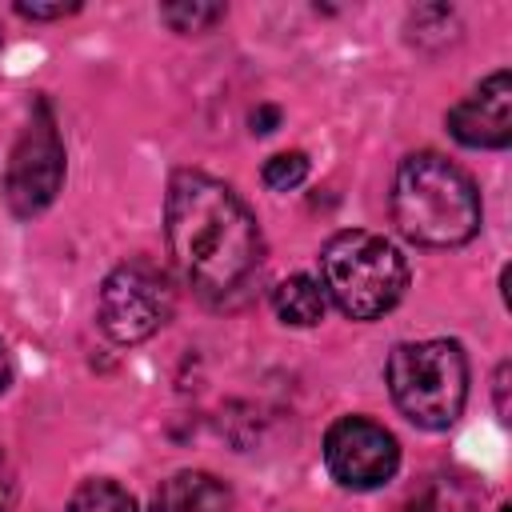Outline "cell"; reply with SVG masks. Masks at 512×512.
I'll return each mask as SVG.
<instances>
[{
	"instance_id": "9",
	"label": "cell",
	"mask_w": 512,
	"mask_h": 512,
	"mask_svg": "<svg viewBox=\"0 0 512 512\" xmlns=\"http://www.w3.org/2000/svg\"><path fill=\"white\" fill-rule=\"evenodd\" d=\"M152 512H232V492L212 472H176L156 488Z\"/></svg>"
},
{
	"instance_id": "16",
	"label": "cell",
	"mask_w": 512,
	"mask_h": 512,
	"mask_svg": "<svg viewBox=\"0 0 512 512\" xmlns=\"http://www.w3.org/2000/svg\"><path fill=\"white\" fill-rule=\"evenodd\" d=\"M12 504H16V472L0 448V512H12Z\"/></svg>"
},
{
	"instance_id": "4",
	"label": "cell",
	"mask_w": 512,
	"mask_h": 512,
	"mask_svg": "<svg viewBox=\"0 0 512 512\" xmlns=\"http://www.w3.org/2000/svg\"><path fill=\"white\" fill-rule=\"evenodd\" d=\"M388 392L420 428H448L468 400V360L456 340H412L388 356Z\"/></svg>"
},
{
	"instance_id": "10",
	"label": "cell",
	"mask_w": 512,
	"mask_h": 512,
	"mask_svg": "<svg viewBox=\"0 0 512 512\" xmlns=\"http://www.w3.org/2000/svg\"><path fill=\"white\" fill-rule=\"evenodd\" d=\"M272 308L284 324H296V328H312L324 320V308H328V296L324 288L312 280V276H288L272 288Z\"/></svg>"
},
{
	"instance_id": "7",
	"label": "cell",
	"mask_w": 512,
	"mask_h": 512,
	"mask_svg": "<svg viewBox=\"0 0 512 512\" xmlns=\"http://www.w3.org/2000/svg\"><path fill=\"white\" fill-rule=\"evenodd\" d=\"M324 464L336 484L368 492L396 476L400 444L384 424H376L368 416H344L324 436Z\"/></svg>"
},
{
	"instance_id": "13",
	"label": "cell",
	"mask_w": 512,
	"mask_h": 512,
	"mask_svg": "<svg viewBox=\"0 0 512 512\" xmlns=\"http://www.w3.org/2000/svg\"><path fill=\"white\" fill-rule=\"evenodd\" d=\"M160 20L172 32H208L212 24L224 20V4H204V0H184V4H164Z\"/></svg>"
},
{
	"instance_id": "1",
	"label": "cell",
	"mask_w": 512,
	"mask_h": 512,
	"mask_svg": "<svg viewBox=\"0 0 512 512\" xmlns=\"http://www.w3.org/2000/svg\"><path fill=\"white\" fill-rule=\"evenodd\" d=\"M168 248L204 300L236 296L264 260V236L248 204L208 172H176L164 200Z\"/></svg>"
},
{
	"instance_id": "12",
	"label": "cell",
	"mask_w": 512,
	"mask_h": 512,
	"mask_svg": "<svg viewBox=\"0 0 512 512\" xmlns=\"http://www.w3.org/2000/svg\"><path fill=\"white\" fill-rule=\"evenodd\" d=\"M408 512H476V496L468 484L440 476L408 504Z\"/></svg>"
},
{
	"instance_id": "20",
	"label": "cell",
	"mask_w": 512,
	"mask_h": 512,
	"mask_svg": "<svg viewBox=\"0 0 512 512\" xmlns=\"http://www.w3.org/2000/svg\"><path fill=\"white\" fill-rule=\"evenodd\" d=\"M500 512H508V504H504V508H500Z\"/></svg>"
},
{
	"instance_id": "14",
	"label": "cell",
	"mask_w": 512,
	"mask_h": 512,
	"mask_svg": "<svg viewBox=\"0 0 512 512\" xmlns=\"http://www.w3.org/2000/svg\"><path fill=\"white\" fill-rule=\"evenodd\" d=\"M308 180V156L304 152H276L268 164H264V184L272 192H292Z\"/></svg>"
},
{
	"instance_id": "2",
	"label": "cell",
	"mask_w": 512,
	"mask_h": 512,
	"mask_svg": "<svg viewBox=\"0 0 512 512\" xmlns=\"http://www.w3.org/2000/svg\"><path fill=\"white\" fill-rule=\"evenodd\" d=\"M392 220L424 248H452L480 228V192L472 176L440 152H416L400 160L392 180Z\"/></svg>"
},
{
	"instance_id": "18",
	"label": "cell",
	"mask_w": 512,
	"mask_h": 512,
	"mask_svg": "<svg viewBox=\"0 0 512 512\" xmlns=\"http://www.w3.org/2000/svg\"><path fill=\"white\" fill-rule=\"evenodd\" d=\"M508 372H512V368L500 364V368H496V380H492V384H496V412H500V420H508Z\"/></svg>"
},
{
	"instance_id": "15",
	"label": "cell",
	"mask_w": 512,
	"mask_h": 512,
	"mask_svg": "<svg viewBox=\"0 0 512 512\" xmlns=\"http://www.w3.org/2000/svg\"><path fill=\"white\" fill-rule=\"evenodd\" d=\"M80 4H16V12L20 16H28V20H64V16H72Z\"/></svg>"
},
{
	"instance_id": "11",
	"label": "cell",
	"mask_w": 512,
	"mask_h": 512,
	"mask_svg": "<svg viewBox=\"0 0 512 512\" xmlns=\"http://www.w3.org/2000/svg\"><path fill=\"white\" fill-rule=\"evenodd\" d=\"M68 512H136V500L116 480H84L72 492Z\"/></svg>"
},
{
	"instance_id": "3",
	"label": "cell",
	"mask_w": 512,
	"mask_h": 512,
	"mask_svg": "<svg viewBox=\"0 0 512 512\" xmlns=\"http://www.w3.org/2000/svg\"><path fill=\"white\" fill-rule=\"evenodd\" d=\"M320 288L352 320H376L392 312L408 288V264L376 232H336L320 248Z\"/></svg>"
},
{
	"instance_id": "6",
	"label": "cell",
	"mask_w": 512,
	"mask_h": 512,
	"mask_svg": "<svg viewBox=\"0 0 512 512\" xmlns=\"http://www.w3.org/2000/svg\"><path fill=\"white\" fill-rule=\"evenodd\" d=\"M64 184V140L56 132V120H52V108L40 100L32 120L24 124L12 156H8V168H4V200L16 216H36L44 212L56 192Z\"/></svg>"
},
{
	"instance_id": "8",
	"label": "cell",
	"mask_w": 512,
	"mask_h": 512,
	"mask_svg": "<svg viewBox=\"0 0 512 512\" xmlns=\"http://www.w3.org/2000/svg\"><path fill=\"white\" fill-rule=\"evenodd\" d=\"M448 128L468 148H508L512 140V76L492 72L472 96L448 112Z\"/></svg>"
},
{
	"instance_id": "5",
	"label": "cell",
	"mask_w": 512,
	"mask_h": 512,
	"mask_svg": "<svg viewBox=\"0 0 512 512\" xmlns=\"http://www.w3.org/2000/svg\"><path fill=\"white\" fill-rule=\"evenodd\" d=\"M172 304L176 292L160 264L124 260L100 284V328L116 344H140L168 324Z\"/></svg>"
},
{
	"instance_id": "17",
	"label": "cell",
	"mask_w": 512,
	"mask_h": 512,
	"mask_svg": "<svg viewBox=\"0 0 512 512\" xmlns=\"http://www.w3.org/2000/svg\"><path fill=\"white\" fill-rule=\"evenodd\" d=\"M276 124H280V108H276V104H260V108L252 112V132L264 136V132H272Z\"/></svg>"
},
{
	"instance_id": "19",
	"label": "cell",
	"mask_w": 512,
	"mask_h": 512,
	"mask_svg": "<svg viewBox=\"0 0 512 512\" xmlns=\"http://www.w3.org/2000/svg\"><path fill=\"white\" fill-rule=\"evenodd\" d=\"M12 384V364H8V352H4V344H0V392Z\"/></svg>"
}]
</instances>
